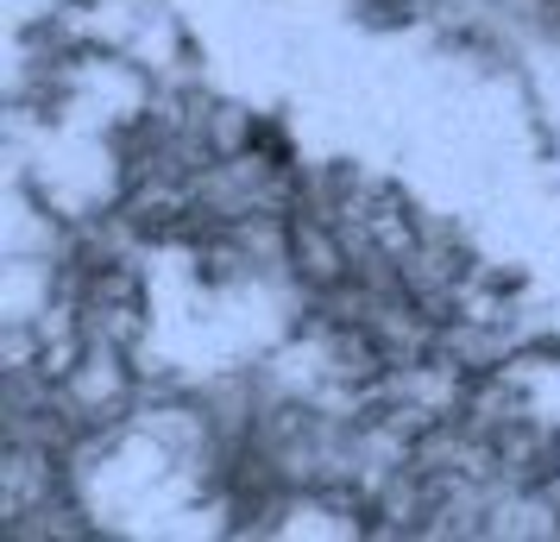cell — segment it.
<instances>
[{
	"instance_id": "obj_1",
	"label": "cell",
	"mask_w": 560,
	"mask_h": 542,
	"mask_svg": "<svg viewBox=\"0 0 560 542\" xmlns=\"http://www.w3.org/2000/svg\"><path fill=\"white\" fill-rule=\"evenodd\" d=\"M541 7H548V13H560V0H541Z\"/></svg>"
}]
</instances>
